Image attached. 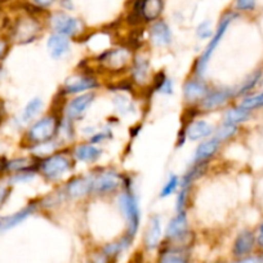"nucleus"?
<instances>
[{"label":"nucleus","instance_id":"obj_4","mask_svg":"<svg viewBox=\"0 0 263 263\" xmlns=\"http://www.w3.org/2000/svg\"><path fill=\"white\" fill-rule=\"evenodd\" d=\"M42 25L32 16H22L16 20L12 26V39L20 44H26L37 37Z\"/></svg>","mask_w":263,"mask_h":263},{"label":"nucleus","instance_id":"obj_13","mask_svg":"<svg viewBox=\"0 0 263 263\" xmlns=\"http://www.w3.org/2000/svg\"><path fill=\"white\" fill-rule=\"evenodd\" d=\"M97 80L95 78L85 77V75H75L66 80L63 90L67 95H75V93L84 92V90L95 89L97 87Z\"/></svg>","mask_w":263,"mask_h":263},{"label":"nucleus","instance_id":"obj_2","mask_svg":"<svg viewBox=\"0 0 263 263\" xmlns=\"http://www.w3.org/2000/svg\"><path fill=\"white\" fill-rule=\"evenodd\" d=\"M236 16L237 14L234 13V12H229V13H226L223 17H222V20L219 21L216 32H214L213 36L211 37V42H209V44L206 45V48L204 49L203 54L200 55V58H199V61H197L196 72L199 75L205 74L206 66H208V62H209V60H211L212 54L216 52L217 47H218V44L221 43V40L223 39L224 34H226L227 30H229L231 22L236 18Z\"/></svg>","mask_w":263,"mask_h":263},{"label":"nucleus","instance_id":"obj_39","mask_svg":"<svg viewBox=\"0 0 263 263\" xmlns=\"http://www.w3.org/2000/svg\"><path fill=\"white\" fill-rule=\"evenodd\" d=\"M8 196H9V189L6 186V184L0 183V206L6 203Z\"/></svg>","mask_w":263,"mask_h":263},{"label":"nucleus","instance_id":"obj_25","mask_svg":"<svg viewBox=\"0 0 263 263\" xmlns=\"http://www.w3.org/2000/svg\"><path fill=\"white\" fill-rule=\"evenodd\" d=\"M249 118H250V111L247 110V108L241 107V106H239V107L231 108V110L227 111L226 116H224V119H226L224 123L237 126V124L244 123V121H247Z\"/></svg>","mask_w":263,"mask_h":263},{"label":"nucleus","instance_id":"obj_9","mask_svg":"<svg viewBox=\"0 0 263 263\" xmlns=\"http://www.w3.org/2000/svg\"><path fill=\"white\" fill-rule=\"evenodd\" d=\"M93 178V192L97 194H108L114 192L121 184V178L115 172H102L97 176H92Z\"/></svg>","mask_w":263,"mask_h":263},{"label":"nucleus","instance_id":"obj_5","mask_svg":"<svg viewBox=\"0 0 263 263\" xmlns=\"http://www.w3.org/2000/svg\"><path fill=\"white\" fill-rule=\"evenodd\" d=\"M164 12V0H135L132 17L138 22H155Z\"/></svg>","mask_w":263,"mask_h":263},{"label":"nucleus","instance_id":"obj_18","mask_svg":"<svg viewBox=\"0 0 263 263\" xmlns=\"http://www.w3.org/2000/svg\"><path fill=\"white\" fill-rule=\"evenodd\" d=\"M132 77L135 83L145 85L150 78V62L143 55H137L132 62Z\"/></svg>","mask_w":263,"mask_h":263},{"label":"nucleus","instance_id":"obj_34","mask_svg":"<svg viewBox=\"0 0 263 263\" xmlns=\"http://www.w3.org/2000/svg\"><path fill=\"white\" fill-rule=\"evenodd\" d=\"M159 263H187V260L184 259L183 255L172 250V252L164 254Z\"/></svg>","mask_w":263,"mask_h":263},{"label":"nucleus","instance_id":"obj_42","mask_svg":"<svg viewBox=\"0 0 263 263\" xmlns=\"http://www.w3.org/2000/svg\"><path fill=\"white\" fill-rule=\"evenodd\" d=\"M107 137H110V135H107L106 132H101V133H98L97 136H95V137L92 138V142L93 143H98V142H101V141L106 140Z\"/></svg>","mask_w":263,"mask_h":263},{"label":"nucleus","instance_id":"obj_7","mask_svg":"<svg viewBox=\"0 0 263 263\" xmlns=\"http://www.w3.org/2000/svg\"><path fill=\"white\" fill-rule=\"evenodd\" d=\"M101 66L108 71L118 72L126 69L133 61H132V53L125 48H116L110 49L103 53L100 57Z\"/></svg>","mask_w":263,"mask_h":263},{"label":"nucleus","instance_id":"obj_36","mask_svg":"<svg viewBox=\"0 0 263 263\" xmlns=\"http://www.w3.org/2000/svg\"><path fill=\"white\" fill-rule=\"evenodd\" d=\"M156 89H158V92L161 93V95H172V93H173V84H172V80L163 77L159 80Z\"/></svg>","mask_w":263,"mask_h":263},{"label":"nucleus","instance_id":"obj_27","mask_svg":"<svg viewBox=\"0 0 263 263\" xmlns=\"http://www.w3.org/2000/svg\"><path fill=\"white\" fill-rule=\"evenodd\" d=\"M32 165H34V163L31 161V159L18 158V159H13V160L11 161H7L6 169L7 171L12 172V173H18V172L29 171Z\"/></svg>","mask_w":263,"mask_h":263},{"label":"nucleus","instance_id":"obj_30","mask_svg":"<svg viewBox=\"0 0 263 263\" xmlns=\"http://www.w3.org/2000/svg\"><path fill=\"white\" fill-rule=\"evenodd\" d=\"M178 186L179 178L177 176H174V174H172L168 181H166V183L164 184L163 189H161L160 197H169L171 195H173L177 191V189H178Z\"/></svg>","mask_w":263,"mask_h":263},{"label":"nucleus","instance_id":"obj_22","mask_svg":"<svg viewBox=\"0 0 263 263\" xmlns=\"http://www.w3.org/2000/svg\"><path fill=\"white\" fill-rule=\"evenodd\" d=\"M213 133V128L205 120H195L189 125L186 130L187 138L190 141H199L209 137Z\"/></svg>","mask_w":263,"mask_h":263},{"label":"nucleus","instance_id":"obj_32","mask_svg":"<svg viewBox=\"0 0 263 263\" xmlns=\"http://www.w3.org/2000/svg\"><path fill=\"white\" fill-rule=\"evenodd\" d=\"M196 35L200 39H209L213 36V27L211 21H203L196 29Z\"/></svg>","mask_w":263,"mask_h":263},{"label":"nucleus","instance_id":"obj_29","mask_svg":"<svg viewBox=\"0 0 263 263\" xmlns=\"http://www.w3.org/2000/svg\"><path fill=\"white\" fill-rule=\"evenodd\" d=\"M240 106L249 111L263 107V92L257 93V95L248 96V97H245L244 100H242L241 105Z\"/></svg>","mask_w":263,"mask_h":263},{"label":"nucleus","instance_id":"obj_43","mask_svg":"<svg viewBox=\"0 0 263 263\" xmlns=\"http://www.w3.org/2000/svg\"><path fill=\"white\" fill-rule=\"evenodd\" d=\"M259 83H260V85H263V78H260V82Z\"/></svg>","mask_w":263,"mask_h":263},{"label":"nucleus","instance_id":"obj_15","mask_svg":"<svg viewBox=\"0 0 263 263\" xmlns=\"http://www.w3.org/2000/svg\"><path fill=\"white\" fill-rule=\"evenodd\" d=\"M150 39L156 47H166L172 43V31L165 21L154 22L150 27Z\"/></svg>","mask_w":263,"mask_h":263},{"label":"nucleus","instance_id":"obj_24","mask_svg":"<svg viewBox=\"0 0 263 263\" xmlns=\"http://www.w3.org/2000/svg\"><path fill=\"white\" fill-rule=\"evenodd\" d=\"M74 155L78 160L92 163L101 156V150L93 145H80L75 148Z\"/></svg>","mask_w":263,"mask_h":263},{"label":"nucleus","instance_id":"obj_1","mask_svg":"<svg viewBox=\"0 0 263 263\" xmlns=\"http://www.w3.org/2000/svg\"><path fill=\"white\" fill-rule=\"evenodd\" d=\"M119 208H120L121 213L124 214V218L126 221V237L133 240L136 236L140 227V219H141V211L140 205H138V200L132 192L124 191L119 196Z\"/></svg>","mask_w":263,"mask_h":263},{"label":"nucleus","instance_id":"obj_38","mask_svg":"<svg viewBox=\"0 0 263 263\" xmlns=\"http://www.w3.org/2000/svg\"><path fill=\"white\" fill-rule=\"evenodd\" d=\"M234 263H263L262 255H247V257L239 258Z\"/></svg>","mask_w":263,"mask_h":263},{"label":"nucleus","instance_id":"obj_21","mask_svg":"<svg viewBox=\"0 0 263 263\" xmlns=\"http://www.w3.org/2000/svg\"><path fill=\"white\" fill-rule=\"evenodd\" d=\"M161 239V221L160 217L155 216L150 219L145 235V245L148 250L155 249Z\"/></svg>","mask_w":263,"mask_h":263},{"label":"nucleus","instance_id":"obj_40","mask_svg":"<svg viewBox=\"0 0 263 263\" xmlns=\"http://www.w3.org/2000/svg\"><path fill=\"white\" fill-rule=\"evenodd\" d=\"M255 242L258 244V247L263 249V223H260V226L258 227L257 237H255Z\"/></svg>","mask_w":263,"mask_h":263},{"label":"nucleus","instance_id":"obj_17","mask_svg":"<svg viewBox=\"0 0 263 263\" xmlns=\"http://www.w3.org/2000/svg\"><path fill=\"white\" fill-rule=\"evenodd\" d=\"M166 237L172 241L182 240L187 235V217L184 212H179L166 227Z\"/></svg>","mask_w":263,"mask_h":263},{"label":"nucleus","instance_id":"obj_45","mask_svg":"<svg viewBox=\"0 0 263 263\" xmlns=\"http://www.w3.org/2000/svg\"><path fill=\"white\" fill-rule=\"evenodd\" d=\"M218 263H219V262H218Z\"/></svg>","mask_w":263,"mask_h":263},{"label":"nucleus","instance_id":"obj_8","mask_svg":"<svg viewBox=\"0 0 263 263\" xmlns=\"http://www.w3.org/2000/svg\"><path fill=\"white\" fill-rule=\"evenodd\" d=\"M49 25L55 34L65 35L67 37L77 35L82 29V21L65 12L53 13L49 18Z\"/></svg>","mask_w":263,"mask_h":263},{"label":"nucleus","instance_id":"obj_23","mask_svg":"<svg viewBox=\"0 0 263 263\" xmlns=\"http://www.w3.org/2000/svg\"><path fill=\"white\" fill-rule=\"evenodd\" d=\"M219 145H221V141L217 140L216 137L201 143L195 153V164H204L206 160H209L218 151Z\"/></svg>","mask_w":263,"mask_h":263},{"label":"nucleus","instance_id":"obj_19","mask_svg":"<svg viewBox=\"0 0 263 263\" xmlns=\"http://www.w3.org/2000/svg\"><path fill=\"white\" fill-rule=\"evenodd\" d=\"M35 212V205H29L26 208L21 209V211L16 212V213L7 216L4 218L0 219V231H8V230L13 229V227L18 226L22 222L26 221L30 216Z\"/></svg>","mask_w":263,"mask_h":263},{"label":"nucleus","instance_id":"obj_33","mask_svg":"<svg viewBox=\"0 0 263 263\" xmlns=\"http://www.w3.org/2000/svg\"><path fill=\"white\" fill-rule=\"evenodd\" d=\"M257 7V0H235V9L239 12H252Z\"/></svg>","mask_w":263,"mask_h":263},{"label":"nucleus","instance_id":"obj_11","mask_svg":"<svg viewBox=\"0 0 263 263\" xmlns=\"http://www.w3.org/2000/svg\"><path fill=\"white\" fill-rule=\"evenodd\" d=\"M235 95V92L229 88H223V89H217L213 92H209L201 102V108L205 111H212L217 110L218 107L223 106L227 101H230V98Z\"/></svg>","mask_w":263,"mask_h":263},{"label":"nucleus","instance_id":"obj_10","mask_svg":"<svg viewBox=\"0 0 263 263\" xmlns=\"http://www.w3.org/2000/svg\"><path fill=\"white\" fill-rule=\"evenodd\" d=\"M93 100H95V93H85V95L79 96V97L74 98L70 101L67 107H66V116L69 120H75L79 119L85 114L90 105H92Z\"/></svg>","mask_w":263,"mask_h":263},{"label":"nucleus","instance_id":"obj_37","mask_svg":"<svg viewBox=\"0 0 263 263\" xmlns=\"http://www.w3.org/2000/svg\"><path fill=\"white\" fill-rule=\"evenodd\" d=\"M26 2L32 8L37 9V11H44V9L52 7L57 0H26Z\"/></svg>","mask_w":263,"mask_h":263},{"label":"nucleus","instance_id":"obj_16","mask_svg":"<svg viewBox=\"0 0 263 263\" xmlns=\"http://www.w3.org/2000/svg\"><path fill=\"white\" fill-rule=\"evenodd\" d=\"M48 52L50 57L54 60H61L70 52V40L69 37L61 34L50 35L47 42Z\"/></svg>","mask_w":263,"mask_h":263},{"label":"nucleus","instance_id":"obj_12","mask_svg":"<svg viewBox=\"0 0 263 263\" xmlns=\"http://www.w3.org/2000/svg\"><path fill=\"white\" fill-rule=\"evenodd\" d=\"M255 245V236L250 230H244L236 236L232 247V253L236 258L247 257L252 253Z\"/></svg>","mask_w":263,"mask_h":263},{"label":"nucleus","instance_id":"obj_44","mask_svg":"<svg viewBox=\"0 0 263 263\" xmlns=\"http://www.w3.org/2000/svg\"><path fill=\"white\" fill-rule=\"evenodd\" d=\"M0 75H2V69H0Z\"/></svg>","mask_w":263,"mask_h":263},{"label":"nucleus","instance_id":"obj_14","mask_svg":"<svg viewBox=\"0 0 263 263\" xmlns=\"http://www.w3.org/2000/svg\"><path fill=\"white\" fill-rule=\"evenodd\" d=\"M67 195L72 199H80L93 192V178L89 177H77L71 179L66 186Z\"/></svg>","mask_w":263,"mask_h":263},{"label":"nucleus","instance_id":"obj_20","mask_svg":"<svg viewBox=\"0 0 263 263\" xmlns=\"http://www.w3.org/2000/svg\"><path fill=\"white\" fill-rule=\"evenodd\" d=\"M208 93V87L200 80H190L184 84L183 96L187 102H199Z\"/></svg>","mask_w":263,"mask_h":263},{"label":"nucleus","instance_id":"obj_35","mask_svg":"<svg viewBox=\"0 0 263 263\" xmlns=\"http://www.w3.org/2000/svg\"><path fill=\"white\" fill-rule=\"evenodd\" d=\"M114 103H115V107L118 108L119 112L121 114L129 112V110H130L132 107V102L128 100V98L124 97V96H118V97H115Z\"/></svg>","mask_w":263,"mask_h":263},{"label":"nucleus","instance_id":"obj_41","mask_svg":"<svg viewBox=\"0 0 263 263\" xmlns=\"http://www.w3.org/2000/svg\"><path fill=\"white\" fill-rule=\"evenodd\" d=\"M8 52V43L6 40L0 39V60H3Z\"/></svg>","mask_w":263,"mask_h":263},{"label":"nucleus","instance_id":"obj_31","mask_svg":"<svg viewBox=\"0 0 263 263\" xmlns=\"http://www.w3.org/2000/svg\"><path fill=\"white\" fill-rule=\"evenodd\" d=\"M236 132H237V126L236 125H231V124L224 123L223 125L219 126V128L217 129L216 138L222 142V141L229 140L230 137H232V136L236 135Z\"/></svg>","mask_w":263,"mask_h":263},{"label":"nucleus","instance_id":"obj_3","mask_svg":"<svg viewBox=\"0 0 263 263\" xmlns=\"http://www.w3.org/2000/svg\"><path fill=\"white\" fill-rule=\"evenodd\" d=\"M58 126L60 124L54 115L44 116L35 124H32V126L27 132V140L34 145L48 142L55 136V133L58 132Z\"/></svg>","mask_w":263,"mask_h":263},{"label":"nucleus","instance_id":"obj_6","mask_svg":"<svg viewBox=\"0 0 263 263\" xmlns=\"http://www.w3.org/2000/svg\"><path fill=\"white\" fill-rule=\"evenodd\" d=\"M71 159L65 154H53L40 163V173L47 179H58L71 168Z\"/></svg>","mask_w":263,"mask_h":263},{"label":"nucleus","instance_id":"obj_28","mask_svg":"<svg viewBox=\"0 0 263 263\" xmlns=\"http://www.w3.org/2000/svg\"><path fill=\"white\" fill-rule=\"evenodd\" d=\"M260 78H262V72L260 71H255L250 75L249 78H247V80H244L240 88L237 89L236 96H244L245 93L250 92L255 85L258 84V82H260Z\"/></svg>","mask_w":263,"mask_h":263},{"label":"nucleus","instance_id":"obj_26","mask_svg":"<svg viewBox=\"0 0 263 263\" xmlns=\"http://www.w3.org/2000/svg\"><path fill=\"white\" fill-rule=\"evenodd\" d=\"M43 108V101L40 98H32L31 101H29L26 106H25L24 111H22L21 120L24 123H30L31 120H34L37 116V114L42 111Z\"/></svg>","mask_w":263,"mask_h":263}]
</instances>
